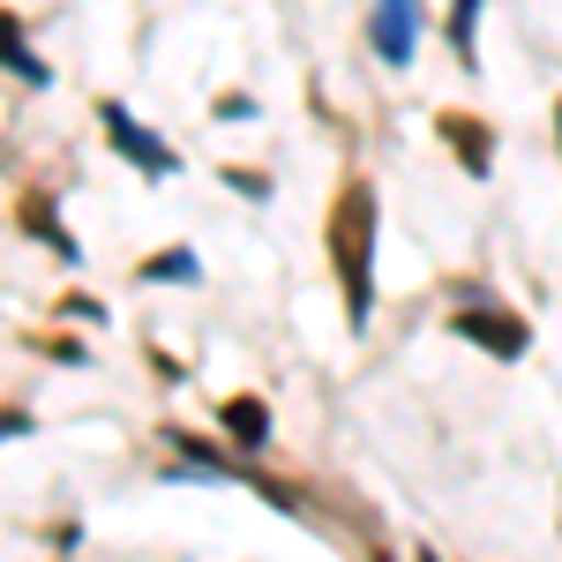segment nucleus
<instances>
[{"label":"nucleus","mask_w":562,"mask_h":562,"mask_svg":"<svg viewBox=\"0 0 562 562\" xmlns=\"http://www.w3.org/2000/svg\"><path fill=\"white\" fill-rule=\"evenodd\" d=\"M323 256H330L338 293H346V330H368L375 323V256H383V195H375V180L352 173L338 188V203L323 211Z\"/></svg>","instance_id":"nucleus-1"},{"label":"nucleus","mask_w":562,"mask_h":562,"mask_svg":"<svg viewBox=\"0 0 562 562\" xmlns=\"http://www.w3.org/2000/svg\"><path fill=\"white\" fill-rule=\"evenodd\" d=\"M442 330L458 338V346L487 352L495 368H518L525 352H532V315H518L510 301H495L487 285H450V307H442Z\"/></svg>","instance_id":"nucleus-2"},{"label":"nucleus","mask_w":562,"mask_h":562,"mask_svg":"<svg viewBox=\"0 0 562 562\" xmlns=\"http://www.w3.org/2000/svg\"><path fill=\"white\" fill-rule=\"evenodd\" d=\"M98 128H105V143H113V158H121V166H135L150 188L180 180V150H173L158 128H150L143 113H135L128 98H98Z\"/></svg>","instance_id":"nucleus-3"},{"label":"nucleus","mask_w":562,"mask_h":562,"mask_svg":"<svg viewBox=\"0 0 562 562\" xmlns=\"http://www.w3.org/2000/svg\"><path fill=\"white\" fill-rule=\"evenodd\" d=\"M420 38H428V0H368V53L383 68H413L420 60Z\"/></svg>","instance_id":"nucleus-4"},{"label":"nucleus","mask_w":562,"mask_h":562,"mask_svg":"<svg viewBox=\"0 0 562 562\" xmlns=\"http://www.w3.org/2000/svg\"><path fill=\"white\" fill-rule=\"evenodd\" d=\"M435 143L458 158V173H465V180H495V150H503V143H495V128H487L480 113L442 105V113H435Z\"/></svg>","instance_id":"nucleus-5"},{"label":"nucleus","mask_w":562,"mask_h":562,"mask_svg":"<svg viewBox=\"0 0 562 562\" xmlns=\"http://www.w3.org/2000/svg\"><path fill=\"white\" fill-rule=\"evenodd\" d=\"M15 233L38 240L53 262H83V240L60 225V195L53 188H15Z\"/></svg>","instance_id":"nucleus-6"},{"label":"nucleus","mask_w":562,"mask_h":562,"mask_svg":"<svg viewBox=\"0 0 562 562\" xmlns=\"http://www.w3.org/2000/svg\"><path fill=\"white\" fill-rule=\"evenodd\" d=\"M217 435H225V450H240V458H256V450H270V435H278V420H270V405H262L256 390H233V397H217Z\"/></svg>","instance_id":"nucleus-7"},{"label":"nucleus","mask_w":562,"mask_h":562,"mask_svg":"<svg viewBox=\"0 0 562 562\" xmlns=\"http://www.w3.org/2000/svg\"><path fill=\"white\" fill-rule=\"evenodd\" d=\"M0 76H15L23 90H53V68H45V53L31 45L15 8H0Z\"/></svg>","instance_id":"nucleus-8"},{"label":"nucleus","mask_w":562,"mask_h":562,"mask_svg":"<svg viewBox=\"0 0 562 562\" xmlns=\"http://www.w3.org/2000/svg\"><path fill=\"white\" fill-rule=\"evenodd\" d=\"M135 285H203V256H195L188 240H173V248L135 262Z\"/></svg>","instance_id":"nucleus-9"},{"label":"nucleus","mask_w":562,"mask_h":562,"mask_svg":"<svg viewBox=\"0 0 562 562\" xmlns=\"http://www.w3.org/2000/svg\"><path fill=\"white\" fill-rule=\"evenodd\" d=\"M480 15H487V0H450L442 8V38L458 53V68H480Z\"/></svg>","instance_id":"nucleus-10"},{"label":"nucleus","mask_w":562,"mask_h":562,"mask_svg":"<svg viewBox=\"0 0 562 562\" xmlns=\"http://www.w3.org/2000/svg\"><path fill=\"white\" fill-rule=\"evenodd\" d=\"M217 180H225V188H233L240 203H270V195H278V180L256 173V166H217Z\"/></svg>","instance_id":"nucleus-11"},{"label":"nucleus","mask_w":562,"mask_h":562,"mask_svg":"<svg viewBox=\"0 0 562 562\" xmlns=\"http://www.w3.org/2000/svg\"><path fill=\"white\" fill-rule=\"evenodd\" d=\"M211 113L225 121V128H248V121H262V98H256V90H225Z\"/></svg>","instance_id":"nucleus-12"},{"label":"nucleus","mask_w":562,"mask_h":562,"mask_svg":"<svg viewBox=\"0 0 562 562\" xmlns=\"http://www.w3.org/2000/svg\"><path fill=\"white\" fill-rule=\"evenodd\" d=\"M60 323H90V330H98V323H105V301H90V293H68V301H60Z\"/></svg>","instance_id":"nucleus-13"},{"label":"nucleus","mask_w":562,"mask_h":562,"mask_svg":"<svg viewBox=\"0 0 562 562\" xmlns=\"http://www.w3.org/2000/svg\"><path fill=\"white\" fill-rule=\"evenodd\" d=\"M31 428H38V420H31L23 405H0V442H15V435H31Z\"/></svg>","instance_id":"nucleus-14"},{"label":"nucleus","mask_w":562,"mask_h":562,"mask_svg":"<svg viewBox=\"0 0 562 562\" xmlns=\"http://www.w3.org/2000/svg\"><path fill=\"white\" fill-rule=\"evenodd\" d=\"M555 150H562V98H555Z\"/></svg>","instance_id":"nucleus-15"}]
</instances>
